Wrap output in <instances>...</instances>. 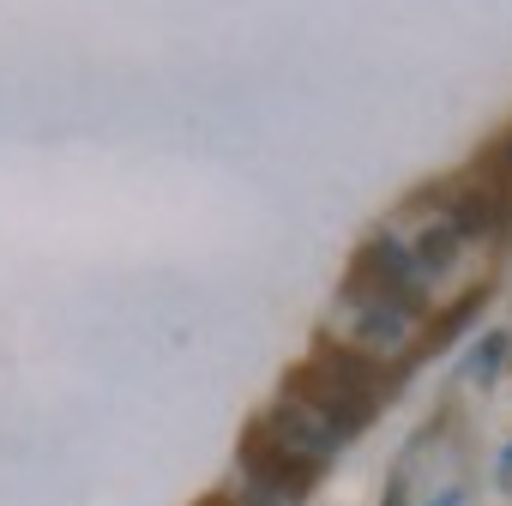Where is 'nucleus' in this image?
<instances>
[{"mask_svg": "<svg viewBox=\"0 0 512 506\" xmlns=\"http://www.w3.org/2000/svg\"><path fill=\"white\" fill-rule=\"evenodd\" d=\"M253 428H260V434H266L278 452H290L296 464H308V470H320V464H326V458L344 446V434H338L326 416H314L302 398H290V392H284V398H278V404H272L260 422H253Z\"/></svg>", "mask_w": 512, "mask_h": 506, "instance_id": "obj_1", "label": "nucleus"}, {"mask_svg": "<svg viewBox=\"0 0 512 506\" xmlns=\"http://www.w3.org/2000/svg\"><path fill=\"white\" fill-rule=\"evenodd\" d=\"M452 211H446V229L458 235V241H494V235H506V223H512V193L500 187V181H470V187H458V199H446Z\"/></svg>", "mask_w": 512, "mask_h": 506, "instance_id": "obj_2", "label": "nucleus"}, {"mask_svg": "<svg viewBox=\"0 0 512 506\" xmlns=\"http://www.w3.org/2000/svg\"><path fill=\"white\" fill-rule=\"evenodd\" d=\"M211 506H217V500H211Z\"/></svg>", "mask_w": 512, "mask_h": 506, "instance_id": "obj_11", "label": "nucleus"}, {"mask_svg": "<svg viewBox=\"0 0 512 506\" xmlns=\"http://www.w3.org/2000/svg\"><path fill=\"white\" fill-rule=\"evenodd\" d=\"M458 253H464V241H458L446 223H434V229H422V235H416L410 260H416V272H422V284H428V278H446V272L458 266Z\"/></svg>", "mask_w": 512, "mask_h": 506, "instance_id": "obj_5", "label": "nucleus"}, {"mask_svg": "<svg viewBox=\"0 0 512 506\" xmlns=\"http://www.w3.org/2000/svg\"><path fill=\"white\" fill-rule=\"evenodd\" d=\"M482 302H488V290H470L458 308H446V314L434 320V332H428V356H440V350H446V344H452V338L476 320V314H482Z\"/></svg>", "mask_w": 512, "mask_h": 506, "instance_id": "obj_6", "label": "nucleus"}, {"mask_svg": "<svg viewBox=\"0 0 512 506\" xmlns=\"http://www.w3.org/2000/svg\"><path fill=\"white\" fill-rule=\"evenodd\" d=\"M506 344H512L506 332H494V338H482V356L470 362V374H476V380H488V374L500 368V356H506Z\"/></svg>", "mask_w": 512, "mask_h": 506, "instance_id": "obj_7", "label": "nucleus"}, {"mask_svg": "<svg viewBox=\"0 0 512 506\" xmlns=\"http://www.w3.org/2000/svg\"><path fill=\"white\" fill-rule=\"evenodd\" d=\"M308 368H314L326 386L350 392V398H368V404H386V398H392V380H386L380 362H374L368 350H356V344H320V350L308 356Z\"/></svg>", "mask_w": 512, "mask_h": 506, "instance_id": "obj_3", "label": "nucleus"}, {"mask_svg": "<svg viewBox=\"0 0 512 506\" xmlns=\"http://www.w3.org/2000/svg\"><path fill=\"white\" fill-rule=\"evenodd\" d=\"M500 482L512 488V446H506V458H500Z\"/></svg>", "mask_w": 512, "mask_h": 506, "instance_id": "obj_9", "label": "nucleus"}, {"mask_svg": "<svg viewBox=\"0 0 512 506\" xmlns=\"http://www.w3.org/2000/svg\"><path fill=\"white\" fill-rule=\"evenodd\" d=\"M410 308H398L392 296H368V302H356V344L374 356V350H398L404 338H410Z\"/></svg>", "mask_w": 512, "mask_h": 506, "instance_id": "obj_4", "label": "nucleus"}, {"mask_svg": "<svg viewBox=\"0 0 512 506\" xmlns=\"http://www.w3.org/2000/svg\"><path fill=\"white\" fill-rule=\"evenodd\" d=\"M434 506H458V494H446V500H434Z\"/></svg>", "mask_w": 512, "mask_h": 506, "instance_id": "obj_10", "label": "nucleus"}, {"mask_svg": "<svg viewBox=\"0 0 512 506\" xmlns=\"http://www.w3.org/2000/svg\"><path fill=\"white\" fill-rule=\"evenodd\" d=\"M488 169H494V175H506V181H512V133H506V139H500V145H494V157H488Z\"/></svg>", "mask_w": 512, "mask_h": 506, "instance_id": "obj_8", "label": "nucleus"}]
</instances>
